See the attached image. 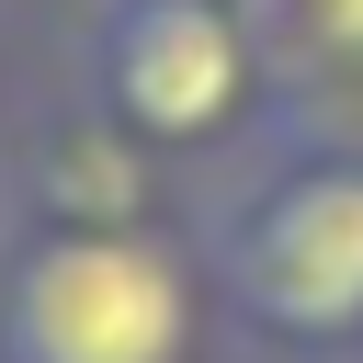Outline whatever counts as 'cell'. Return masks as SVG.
Instances as JSON below:
<instances>
[{
    "instance_id": "obj_1",
    "label": "cell",
    "mask_w": 363,
    "mask_h": 363,
    "mask_svg": "<svg viewBox=\"0 0 363 363\" xmlns=\"http://www.w3.org/2000/svg\"><path fill=\"white\" fill-rule=\"evenodd\" d=\"M216 306L284 352H363V136L272 125L204 216Z\"/></svg>"
},
{
    "instance_id": "obj_2",
    "label": "cell",
    "mask_w": 363,
    "mask_h": 363,
    "mask_svg": "<svg viewBox=\"0 0 363 363\" xmlns=\"http://www.w3.org/2000/svg\"><path fill=\"white\" fill-rule=\"evenodd\" d=\"M216 272L170 227H11L0 363H204Z\"/></svg>"
},
{
    "instance_id": "obj_3",
    "label": "cell",
    "mask_w": 363,
    "mask_h": 363,
    "mask_svg": "<svg viewBox=\"0 0 363 363\" xmlns=\"http://www.w3.org/2000/svg\"><path fill=\"white\" fill-rule=\"evenodd\" d=\"M79 91L159 159H250L284 125L238 0H91Z\"/></svg>"
},
{
    "instance_id": "obj_4",
    "label": "cell",
    "mask_w": 363,
    "mask_h": 363,
    "mask_svg": "<svg viewBox=\"0 0 363 363\" xmlns=\"http://www.w3.org/2000/svg\"><path fill=\"white\" fill-rule=\"evenodd\" d=\"M23 227H159V147H136L91 91H68L11 147Z\"/></svg>"
},
{
    "instance_id": "obj_5",
    "label": "cell",
    "mask_w": 363,
    "mask_h": 363,
    "mask_svg": "<svg viewBox=\"0 0 363 363\" xmlns=\"http://www.w3.org/2000/svg\"><path fill=\"white\" fill-rule=\"evenodd\" d=\"M272 68V113L306 136H363V0H238Z\"/></svg>"
},
{
    "instance_id": "obj_6",
    "label": "cell",
    "mask_w": 363,
    "mask_h": 363,
    "mask_svg": "<svg viewBox=\"0 0 363 363\" xmlns=\"http://www.w3.org/2000/svg\"><path fill=\"white\" fill-rule=\"evenodd\" d=\"M352 363H363V352H352Z\"/></svg>"
}]
</instances>
